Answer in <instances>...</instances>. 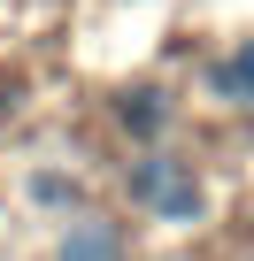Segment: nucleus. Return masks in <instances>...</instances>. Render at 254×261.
I'll return each mask as SVG.
<instances>
[{
	"instance_id": "obj_1",
	"label": "nucleus",
	"mask_w": 254,
	"mask_h": 261,
	"mask_svg": "<svg viewBox=\"0 0 254 261\" xmlns=\"http://www.w3.org/2000/svg\"><path fill=\"white\" fill-rule=\"evenodd\" d=\"M123 192L147 223H200L208 215V177L177 146H139V162L123 169Z\"/></svg>"
},
{
	"instance_id": "obj_2",
	"label": "nucleus",
	"mask_w": 254,
	"mask_h": 261,
	"mask_svg": "<svg viewBox=\"0 0 254 261\" xmlns=\"http://www.w3.org/2000/svg\"><path fill=\"white\" fill-rule=\"evenodd\" d=\"M108 115H116V130H123L131 146H162V130L177 123V92H170V85H123Z\"/></svg>"
},
{
	"instance_id": "obj_3",
	"label": "nucleus",
	"mask_w": 254,
	"mask_h": 261,
	"mask_svg": "<svg viewBox=\"0 0 254 261\" xmlns=\"http://www.w3.org/2000/svg\"><path fill=\"white\" fill-rule=\"evenodd\" d=\"M208 100H216V108H239V115H254V31L208 62Z\"/></svg>"
},
{
	"instance_id": "obj_4",
	"label": "nucleus",
	"mask_w": 254,
	"mask_h": 261,
	"mask_svg": "<svg viewBox=\"0 0 254 261\" xmlns=\"http://www.w3.org/2000/svg\"><path fill=\"white\" fill-rule=\"evenodd\" d=\"M62 261H131V238H123V223H108V215H77L62 230Z\"/></svg>"
},
{
	"instance_id": "obj_5",
	"label": "nucleus",
	"mask_w": 254,
	"mask_h": 261,
	"mask_svg": "<svg viewBox=\"0 0 254 261\" xmlns=\"http://www.w3.org/2000/svg\"><path fill=\"white\" fill-rule=\"evenodd\" d=\"M31 200H39V207H70L77 185H70V177H31Z\"/></svg>"
},
{
	"instance_id": "obj_6",
	"label": "nucleus",
	"mask_w": 254,
	"mask_h": 261,
	"mask_svg": "<svg viewBox=\"0 0 254 261\" xmlns=\"http://www.w3.org/2000/svg\"><path fill=\"white\" fill-rule=\"evenodd\" d=\"M246 261H254V246H246Z\"/></svg>"
}]
</instances>
